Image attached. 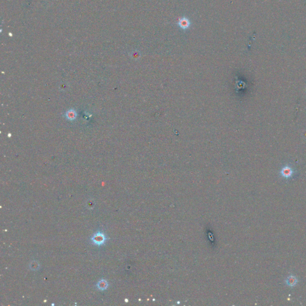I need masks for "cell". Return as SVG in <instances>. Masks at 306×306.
Masks as SVG:
<instances>
[{
    "label": "cell",
    "mask_w": 306,
    "mask_h": 306,
    "mask_svg": "<svg viewBox=\"0 0 306 306\" xmlns=\"http://www.w3.org/2000/svg\"><path fill=\"white\" fill-rule=\"evenodd\" d=\"M295 173V171L288 165L283 166L279 172L280 176L286 179L291 178Z\"/></svg>",
    "instance_id": "1"
},
{
    "label": "cell",
    "mask_w": 306,
    "mask_h": 306,
    "mask_svg": "<svg viewBox=\"0 0 306 306\" xmlns=\"http://www.w3.org/2000/svg\"><path fill=\"white\" fill-rule=\"evenodd\" d=\"M77 116V113L76 111L74 109H71L66 112L65 113V117L66 118L71 121L74 120L76 119Z\"/></svg>",
    "instance_id": "5"
},
{
    "label": "cell",
    "mask_w": 306,
    "mask_h": 306,
    "mask_svg": "<svg viewBox=\"0 0 306 306\" xmlns=\"http://www.w3.org/2000/svg\"><path fill=\"white\" fill-rule=\"evenodd\" d=\"M298 282H299L298 278L293 274H291L285 280V284L291 288L295 287L298 284Z\"/></svg>",
    "instance_id": "3"
},
{
    "label": "cell",
    "mask_w": 306,
    "mask_h": 306,
    "mask_svg": "<svg viewBox=\"0 0 306 306\" xmlns=\"http://www.w3.org/2000/svg\"><path fill=\"white\" fill-rule=\"evenodd\" d=\"M106 240V236L101 232L97 233L91 238V240L92 241V242L95 245L98 246H101L103 245L105 242Z\"/></svg>",
    "instance_id": "2"
},
{
    "label": "cell",
    "mask_w": 306,
    "mask_h": 306,
    "mask_svg": "<svg viewBox=\"0 0 306 306\" xmlns=\"http://www.w3.org/2000/svg\"><path fill=\"white\" fill-rule=\"evenodd\" d=\"M178 25L181 29H186L190 27V26L191 25V22L188 18H187L185 17H182L179 19Z\"/></svg>",
    "instance_id": "4"
},
{
    "label": "cell",
    "mask_w": 306,
    "mask_h": 306,
    "mask_svg": "<svg viewBox=\"0 0 306 306\" xmlns=\"http://www.w3.org/2000/svg\"><path fill=\"white\" fill-rule=\"evenodd\" d=\"M108 286V284L107 282L104 279H102L101 280H100L97 284V287L100 290L106 289L107 288Z\"/></svg>",
    "instance_id": "6"
},
{
    "label": "cell",
    "mask_w": 306,
    "mask_h": 306,
    "mask_svg": "<svg viewBox=\"0 0 306 306\" xmlns=\"http://www.w3.org/2000/svg\"><path fill=\"white\" fill-rule=\"evenodd\" d=\"M30 268L32 270H37L39 268V264L37 262H35V261H33L31 263L30 265Z\"/></svg>",
    "instance_id": "7"
}]
</instances>
